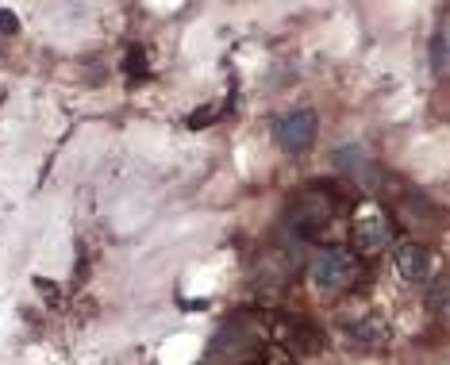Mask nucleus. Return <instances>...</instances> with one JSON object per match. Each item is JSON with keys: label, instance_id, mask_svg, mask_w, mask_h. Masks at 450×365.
<instances>
[{"label": "nucleus", "instance_id": "nucleus-4", "mask_svg": "<svg viewBox=\"0 0 450 365\" xmlns=\"http://www.w3.org/2000/svg\"><path fill=\"white\" fill-rule=\"evenodd\" d=\"M385 239H389V227H385L381 220L362 223V227H358V246H366V250H377V246H385Z\"/></svg>", "mask_w": 450, "mask_h": 365}, {"label": "nucleus", "instance_id": "nucleus-7", "mask_svg": "<svg viewBox=\"0 0 450 365\" xmlns=\"http://www.w3.org/2000/svg\"><path fill=\"white\" fill-rule=\"evenodd\" d=\"M0 31H4V35H12V31H16V16H12L8 8H0Z\"/></svg>", "mask_w": 450, "mask_h": 365}, {"label": "nucleus", "instance_id": "nucleus-9", "mask_svg": "<svg viewBox=\"0 0 450 365\" xmlns=\"http://www.w3.org/2000/svg\"><path fill=\"white\" fill-rule=\"evenodd\" d=\"M215 115H212V108H200V112H196V119H193V127H204V123H212Z\"/></svg>", "mask_w": 450, "mask_h": 365}, {"label": "nucleus", "instance_id": "nucleus-10", "mask_svg": "<svg viewBox=\"0 0 450 365\" xmlns=\"http://www.w3.org/2000/svg\"><path fill=\"white\" fill-rule=\"evenodd\" d=\"M447 316H450V307H447Z\"/></svg>", "mask_w": 450, "mask_h": 365}, {"label": "nucleus", "instance_id": "nucleus-8", "mask_svg": "<svg viewBox=\"0 0 450 365\" xmlns=\"http://www.w3.org/2000/svg\"><path fill=\"white\" fill-rule=\"evenodd\" d=\"M442 35H435V47H431V66H442Z\"/></svg>", "mask_w": 450, "mask_h": 365}, {"label": "nucleus", "instance_id": "nucleus-6", "mask_svg": "<svg viewBox=\"0 0 450 365\" xmlns=\"http://www.w3.org/2000/svg\"><path fill=\"white\" fill-rule=\"evenodd\" d=\"M128 73H131V77H147V54H143L139 47L128 54Z\"/></svg>", "mask_w": 450, "mask_h": 365}, {"label": "nucleus", "instance_id": "nucleus-3", "mask_svg": "<svg viewBox=\"0 0 450 365\" xmlns=\"http://www.w3.org/2000/svg\"><path fill=\"white\" fill-rule=\"evenodd\" d=\"M396 273H401L404 281H427L431 277V254L423 246H416V242H404V246L396 250Z\"/></svg>", "mask_w": 450, "mask_h": 365}, {"label": "nucleus", "instance_id": "nucleus-2", "mask_svg": "<svg viewBox=\"0 0 450 365\" xmlns=\"http://www.w3.org/2000/svg\"><path fill=\"white\" fill-rule=\"evenodd\" d=\"M312 139H316V112L312 108H300V112L285 115L281 123H277V146H281L285 154L308 150Z\"/></svg>", "mask_w": 450, "mask_h": 365}, {"label": "nucleus", "instance_id": "nucleus-5", "mask_svg": "<svg viewBox=\"0 0 450 365\" xmlns=\"http://www.w3.org/2000/svg\"><path fill=\"white\" fill-rule=\"evenodd\" d=\"M385 327L381 319H362V323H351V338L354 342H381Z\"/></svg>", "mask_w": 450, "mask_h": 365}, {"label": "nucleus", "instance_id": "nucleus-1", "mask_svg": "<svg viewBox=\"0 0 450 365\" xmlns=\"http://www.w3.org/2000/svg\"><path fill=\"white\" fill-rule=\"evenodd\" d=\"M354 277H358V258L343 246L323 250L320 258H316V266H312V281L320 288H327V292H339V288L354 285Z\"/></svg>", "mask_w": 450, "mask_h": 365}]
</instances>
